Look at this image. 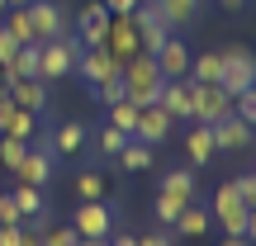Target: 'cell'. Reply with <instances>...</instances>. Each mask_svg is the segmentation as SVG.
<instances>
[{
  "label": "cell",
  "instance_id": "cell-1",
  "mask_svg": "<svg viewBox=\"0 0 256 246\" xmlns=\"http://www.w3.org/2000/svg\"><path fill=\"white\" fill-rule=\"evenodd\" d=\"M76 57H81V38L76 33H57L52 43H38V81H62L76 71Z\"/></svg>",
  "mask_w": 256,
  "mask_h": 246
},
{
  "label": "cell",
  "instance_id": "cell-2",
  "mask_svg": "<svg viewBox=\"0 0 256 246\" xmlns=\"http://www.w3.org/2000/svg\"><path fill=\"white\" fill-rule=\"evenodd\" d=\"M156 90H162V71H156L152 52H138L133 62H124V100L142 109V104H156Z\"/></svg>",
  "mask_w": 256,
  "mask_h": 246
},
{
  "label": "cell",
  "instance_id": "cell-3",
  "mask_svg": "<svg viewBox=\"0 0 256 246\" xmlns=\"http://www.w3.org/2000/svg\"><path fill=\"white\" fill-rule=\"evenodd\" d=\"M218 85L238 100V95H247L256 85V52L252 47H223V76Z\"/></svg>",
  "mask_w": 256,
  "mask_h": 246
},
{
  "label": "cell",
  "instance_id": "cell-4",
  "mask_svg": "<svg viewBox=\"0 0 256 246\" xmlns=\"http://www.w3.org/2000/svg\"><path fill=\"white\" fill-rule=\"evenodd\" d=\"M247 204H242V194H238V185H218L214 190V218H218V228L228 232V237H247Z\"/></svg>",
  "mask_w": 256,
  "mask_h": 246
},
{
  "label": "cell",
  "instance_id": "cell-5",
  "mask_svg": "<svg viewBox=\"0 0 256 246\" xmlns=\"http://www.w3.org/2000/svg\"><path fill=\"white\" fill-rule=\"evenodd\" d=\"M72 228H76V237H86V242H104L114 232V209L104 199H81Z\"/></svg>",
  "mask_w": 256,
  "mask_h": 246
},
{
  "label": "cell",
  "instance_id": "cell-6",
  "mask_svg": "<svg viewBox=\"0 0 256 246\" xmlns=\"http://www.w3.org/2000/svg\"><path fill=\"white\" fill-rule=\"evenodd\" d=\"M133 24H138V43H142V52H156V47H162L166 38L176 33V28L162 19L156 0H138V9H133Z\"/></svg>",
  "mask_w": 256,
  "mask_h": 246
},
{
  "label": "cell",
  "instance_id": "cell-7",
  "mask_svg": "<svg viewBox=\"0 0 256 246\" xmlns=\"http://www.w3.org/2000/svg\"><path fill=\"white\" fill-rule=\"evenodd\" d=\"M104 52L114 57V62H133L138 52H142V43H138V24L133 14H110V33H104Z\"/></svg>",
  "mask_w": 256,
  "mask_h": 246
},
{
  "label": "cell",
  "instance_id": "cell-8",
  "mask_svg": "<svg viewBox=\"0 0 256 246\" xmlns=\"http://www.w3.org/2000/svg\"><path fill=\"white\" fill-rule=\"evenodd\" d=\"M171 128H176V119L162 109V104H142L138 119H133V137H138V142H147V147H156V142L171 137Z\"/></svg>",
  "mask_w": 256,
  "mask_h": 246
},
{
  "label": "cell",
  "instance_id": "cell-9",
  "mask_svg": "<svg viewBox=\"0 0 256 246\" xmlns=\"http://www.w3.org/2000/svg\"><path fill=\"white\" fill-rule=\"evenodd\" d=\"M232 114V95L223 85H200L194 81V123H218Z\"/></svg>",
  "mask_w": 256,
  "mask_h": 246
},
{
  "label": "cell",
  "instance_id": "cell-10",
  "mask_svg": "<svg viewBox=\"0 0 256 246\" xmlns=\"http://www.w3.org/2000/svg\"><path fill=\"white\" fill-rule=\"evenodd\" d=\"M156 104H162L171 119H194V81H190V76H180V81H162Z\"/></svg>",
  "mask_w": 256,
  "mask_h": 246
},
{
  "label": "cell",
  "instance_id": "cell-11",
  "mask_svg": "<svg viewBox=\"0 0 256 246\" xmlns=\"http://www.w3.org/2000/svg\"><path fill=\"white\" fill-rule=\"evenodd\" d=\"M190 57H194V52L171 33V38L152 52V62H156V71H162V81H180V76H190Z\"/></svg>",
  "mask_w": 256,
  "mask_h": 246
},
{
  "label": "cell",
  "instance_id": "cell-12",
  "mask_svg": "<svg viewBox=\"0 0 256 246\" xmlns=\"http://www.w3.org/2000/svg\"><path fill=\"white\" fill-rule=\"evenodd\" d=\"M14 180H24V185H38V190H43L48 180H52V147H34L28 142L24 147V161L14 166Z\"/></svg>",
  "mask_w": 256,
  "mask_h": 246
},
{
  "label": "cell",
  "instance_id": "cell-13",
  "mask_svg": "<svg viewBox=\"0 0 256 246\" xmlns=\"http://www.w3.org/2000/svg\"><path fill=\"white\" fill-rule=\"evenodd\" d=\"M5 95L19 104V109H28V114H43L48 109V81H38V76H10Z\"/></svg>",
  "mask_w": 256,
  "mask_h": 246
},
{
  "label": "cell",
  "instance_id": "cell-14",
  "mask_svg": "<svg viewBox=\"0 0 256 246\" xmlns=\"http://www.w3.org/2000/svg\"><path fill=\"white\" fill-rule=\"evenodd\" d=\"M0 133H5V137H19V142H34V137H38V114L19 109L10 95H0Z\"/></svg>",
  "mask_w": 256,
  "mask_h": 246
},
{
  "label": "cell",
  "instance_id": "cell-15",
  "mask_svg": "<svg viewBox=\"0 0 256 246\" xmlns=\"http://www.w3.org/2000/svg\"><path fill=\"white\" fill-rule=\"evenodd\" d=\"M24 9H28V24H34V43H52L57 33H66L62 5H52V0H34V5H24Z\"/></svg>",
  "mask_w": 256,
  "mask_h": 246
},
{
  "label": "cell",
  "instance_id": "cell-16",
  "mask_svg": "<svg viewBox=\"0 0 256 246\" xmlns=\"http://www.w3.org/2000/svg\"><path fill=\"white\" fill-rule=\"evenodd\" d=\"M209 128H214V147H218V152H247L252 137H256V128L242 123L238 114H228V119H218V123H209Z\"/></svg>",
  "mask_w": 256,
  "mask_h": 246
},
{
  "label": "cell",
  "instance_id": "cell-17",
  "mask_svg": "<svg viewBox=\"0 0 256 246\" xmlns=\"http://www.w3.org/2000/svg\"><path fill=\"white\" fill-rule=\"evenodd\" d=\"M76 71H81L90 85H100V81H110V76H119L124 66L114 62V57L104 52V43H100V47H81V57H76Z\"/></svg>",
  "mask_w": 256,
  "mask_h": 246
},
{
  "label": "cell",
  "instance_id": "cell-18",
  "mask_svg": "<svg viewBox=\"0 0 256 246\" xmlns=\"http://www.w3.org/2000/svg\"><path fill=\"white\" fill-rule=\"evenodd\" d=\"M104 33H110V9L100 5V0H90V5L81 9V24H76V38H81V47H100Z\"/></svg>",
  "mask_w": 256,
  "mask_h": 246
},
{
  "label": "cell",
  "instance_id": "cell-19",
  "mask_svg": "<svg viewBox=\"0 0 256 246\" xmlns=\"http://www.w3.org/2000/svg\"><path fill=\"white\" fill-rule=\"evenodd\" d=\"M204 5H209V0H156V9H162V19H166L171 28L194 24V19L204 14Z\"/></svg>",
  "mask_w": 256,
  "mask_h": 246
},
{
  "label": "cell",
  "instance_id": "cell-20",
  "mask_svg": "<svg viewBox=\"0 0 256 246\" xmlns=\"http://www.w3.org/2000/svg\"><path fill=\"white\" fill-rule=\"evenodd\" d=\"M185 152H190V166H209L214 161V128L209 123H194L190 133H185Z\"/></svg>",
  "mask_w": 256,
  "mask_h": 246
},
{
  "label": "cell",
  "instance_id": "cell-21",
  "mask_svg": "<svg viewBox=\"0 0 256 246\" xmlns=\"http://www.w3.org/2000/svg\"><path fill=\"white\" fill-rule=\"evenodd\" d=\"M171 228H176V237H204V232H209V209H200V204L190 199Z\"/></svg>",
  "mask_w": 256,
  "mask_h": 246
},
{
  "label": "cell",
  "instance_id": "cell-22",
  "mask_svg": "<svg viewBox=\"0 0 256 246\" xmlns=\"http://www.w3.org/2000/svg\"><path fill=\"white\" fill-rule=\"evenodd\" d=\"M48 147H52V156H57V152H62V156L81 152V147H86V123H62L52 137H48Z\"/></svg>",
  "mask_w": 256,
  "mask_h": 246
},
{
  "label": "cell",
  "instance_id": "cell-23",
  "mask_svg": "<svg viewBox=\"0 0 256 246\" xmlns=\"http://www.w3.org/2000/svg\"><path fill=\"white\" fill-rule=\"evenodd\" d=\"M218 76H223V52H200V57H190V81L218 85Z\"/></svg>",
  "mask_w": 256,
  "mask_h": 246
},
{
  "label": "cell",
  "instance_id": "cell-24",
  "mask_svg": "<svg viewBox=\"0 0 256 246\" xmlns=\"http://www.w3.org/2000/svg\"><path fill=\"white\" fill-rule=\"evenodd\" d=\"M162 194L190 204V199H194V171H166V175H162Z\"/></svg>",
  "mask_w": 256,
  "mask_h": 246
},
{
  "label": "cell",
  "instance_id": "cell-25",
  "mask_svg": "<svg viewBox=\"0 0 256 246\" xmlns=\"http://www.w3.org/2000/svg\"><path fill=\"white\" fill-rule=\"evenodd\" d=\"M0 28H5L14 43H34V24H28V9H24V5H10V9H5V24H0Z\"/></svg>",
  "mask_w": 256,
  "mask_h": 246
},
{
  "label": "cell",
  "instance_id": "cell-26",
  "mask_svg": "<svg viewBox=\"0 0 256 246\" xmlns=\"http://www.w3.org/2000/svg\"><path fill=\"white\" fill-rule=\"evenodd\" d=\"M114 161H119L124 171H147V166H152V147H147V142H138V137H128V142H124V152L114 156Z\"/></svg>",
  "mask_w": 256,
  "mask_h": 246
},
{
  "label": "cell",
  "instance_id": "cell-27",
  "mask_svg": "<svg viewBox=\"0 0 256 246\" xmlns=\"http://www.w3.org/2000/svg\"><path fill=\"white\" fill-rule=\"evenodd\" d=\"M14 204H19V213H24V218H34V213H43V209H48L43 190H38V185H24V180L14 185Z\"/></svg>",
  "mask_w": 256,
  "mask_h": 246
},
{
  "label": "cell",
  "instance_id": "cell-28",
  "mask_svg": "<svg viewBox=\"0 0 256 246\" xmlns=\"http://www.w3.org/2000/svg\"><path fill=\"white\" fill-rule=\"evenodd\" d=\"M5 71H10V76H38V43H24Z\"/></svg>",
  "mask_w": 256,
  "mask_h": 246
},
{
  "label": "cell",
  "instance_id": "cell-29",
  "mask_svg": "<svg viewBox=\"0 0 256 246\" xmlns=\"http://www.w3.org/2000/svg\"><path fill=\"white\" fill-rule=\"evenodd\" d=\"M76 194H81V199H104L110 185H104L100 171H81V175H76Z\"/></svg>",
  "mask_w": 256,
  "mask_h": 246
},
{
  "label": "cell",
  "instance_id": "cell-30",
  "mask_svg": "<svg viewBox=\"0 0 256 246\" xmlns=\"http://www.w3.org/2000/svg\"><path fill=\"white\" fill-rule=\"evenodd\" d=\"M90 95L104 104V109H110V104H119V100H124V71L110 76V81H100V85H90Z\"/></svg>",
  "mask_w": 256,
  "mask_h": 246
},
{
  "label": "cell",
  "instance_id": "cell-31",
  "mask_svg": "<svg viewBox=\"0 0 256 246\" xmlns=\"http://www.w3.org/2000/svg\"><path fill=\"white\" fill-rule=\"evenodd\" d=\"M133 119H138V104H133V100L110 104V128H124V133L133 137Z\"/></svg>",
  "mask_w": 256,
  "mask_h": 246
},
{
  "label": "cell",
  "instance_id": "cell-32",
  "mask_svg": "<svg viewBox=\"0 0 256 246\" xmlns=\"http://www.w3.org/2000/svg\"><path fill=\"white\" fill-rule=\"evenodd\" d=\"M24 147H28V142H19V137H5V133H0V166H5V171H14V166L24 161Z\"/></svg>",
  "mask_w": 256,
  "mask_h": 246
},
{
  "label": "cell",
  "instance_id": "cell-33",
  "mask_svg": "<svg viewBox=\"0 0 256 246\" xmlns=\"http://www.w3.org/2000/svg\"><path fill=\"white\" fill-rule=\"evenodd\" d=\"M180 209H185L180 199H171V194H156V209H152V213H156V223H162V228H171V223L180 218Z\"/></svg>",
  "mask_w": 256,
  "mask_h": 246
},
{
  "label": "cell",
  "instance_id": "cell-34",
  "mask_svg": "<svg viewBox=\"0 0 256 246\" xmlns=\"http://www.w3.org/2000/svg\"><path fill=\"white\" fill-rule=\"evenodd\" d=\"M38 246H81V237H76V228H48Z\"/></svg>",
  "mask_w": 256,
  "mask_h": 246
},
{
  "label": "cell",
  "instance_id": "cell-35",
  "mask_svg": "<svg viewBox=\"0 0 256 246\" xmlns=\"http://www.w3.org/2000/svg\"><path fill=\"white\" fill-rule=\"evenodd\" d=\"M124 142H128L124 128H104V133H100V152H104V156H119V152H124Z\"/></svg>",
  "mask_w": 256,
  "mask_h": 246
},
{
  "label": "cell",
  "instance_id": "cell-36",
  "mask_svg": "<svg viewBox=\"0 0 256 246\" xmlns=\"http://www.w3.org/2000/svg\"><path fill=\"white\" fill-rule=\"evenodd\" d=\"M24 223V213H19L14 194H0V228H19Z\"/></svg>",
  "mask_w": 256,
  "mask_h": 246
},
{
  "label": "cell",
  "instance_id": "cell-37",
  "mask_svg": "<svg viewBox=\"0 0 256 246\" xmlns=\"http://www.w3.org/2000/svg\"><path fill=\"white\" fill-rule=\"evenodd\" d=\"M232 114H238L242 123H252V128H256V90L238 95V100H232Z\"/></svg>",
  "mask_w": 256,
  "mask_h": 246
},
{
  "label": "cell",
  "instance_id": "cell-38",
  "mask_svg": "<svg viewBox=\"0 0 256 246\" xmlns=\"http://www.w3.org/2000/svg\"><path fill=\"white\" fill-rule=\"evenodd\" d=\"M238 194H242V204H247V209H256V171H247V175H238Z\"/></svg>",
  "mask_w": 256,
  "mask_h": 246
},
{
  "label": "cell",
  "instance_id": "cell-39",
  "mask_svg": "<svg viewBox=\"0 0 256 246\" xmlns=\"http://www.w3.org/2000/svg\"><path fill=\"white\" fill-rule=\"evenodd\" d=\"M19 47H24V43H14V38L0 28V66H10V62H14V52H19Z\"/></svg>",
  "mask_w": 256,
  "mask_h": 246
},
{
  "label": "cell",
  "instance_id": "cell-40",
  "mask_svg": "<svg viewBox=\"0 0 256 246\" xmlns=\"http://www.w3.org/2000/svg\"><path fill=\"white\" fill-rule=\"evenodd\" d=\"M138 246H176V232H147L138 237Z\"/></svg>",
  "mask_w": 256,
  "mask_h": 246
},
{
  "label": "cell",
  "instance_id": "cell-41",
  "mask_svg": "<svg viewBox=\"0 0 256 246\" xmlns=\"http://www.w3.org/2000/svg\"><path fill=\"white\" fill-rule=\"evenodd\" d=\"M0 246H24V223L19 228H0Z\"/></svg>",
  "mask_w": 256,
  "mask_h": 246
},
{
  "label": "cell",
  "instance_id": "cell-42",
  "mask_svg": "<svg viewBox=\"0 0 256 246\" xmlns=\"http://www.w3.org/2000/svg\"><path fill=\"white\" fill-rule=\"evenodd\" d=\"M104 9H110V14H133L138 9V0H100Z\"/></svg>",
  "mask_w": 256,
  "mask_h": 246
},
{
  "label": "cell",
  "instance_id": "cell-43",
  "mask_svg": "<svg viewBox=\"0 0 256 246\" xmlns=\"http://www.w3.org/2000/svg\"><path fill=\"white\" fill-rule=\"evenodd\" d=\"M104 242H110V246H138V237H128V232H110Z\"/></svg>",
  "mask_w": 256,
  "mask_h": 246
},
{
  "label": "cell",
  "instance_id": "cell-44",
  "mask_svg": "<svg viewBox=\"0 0 256 246\" xmlns=\"http://www.w3.org/2000/svg\"><path fill=\"white\" fill-rule=\"evenodd\" d=\"M223 9H228V14H242V9H247V0H218Z\"/></svg>",
  "mask_w": 256,
  "mask_h": 246
},
{
  "label": "cell",
  "instance_id": "cell-45",
  "mask_svg": "<svg viewBox=\"0 0 256 246\" xmlns=\"http://www.w3.org/2000/svg\"><path fill=\"white\" fill-rule=\"evenodd\" d=\"M247 237H252V242H256V209H252V213H247Z\"/></svg>",
  "mask_w": 256,
  "mask_h": 246
},
{
  "label": "cell",
  "instance_id": "cell-46",
  "mask_svg": "<svg viewBox=\"0 0 256 246\" xmlns=\"http://www.w3.org/2000/svg\"><path fill=\"white\" fill-rule=\"evenodd\" d=\"M218 246H252V242H247V237H223Z\"/></svg>",
  "mask_w": 256,
  "mask_h": 246
},
{
  "label": "cell",
  "instance_id": "cell-47",
  "mask_svg": "<svg viewBox=\"0 0 256 246\" xmlns=\"http://www.w3.org/2000/svg\"><path fill=\"white\" fill-rule=\"evenodd\" d=\"M5 81H10V71H5V66H0V95H5Z\"/></svg>",
  "mask_w": 256,
  "mask_h": 246
},
{
  "label": "cell",
  "instance_id": "cell-48",
  "mask_svg": "<svg viewBox=\"0 0 256 246\" xmlns=\"http://www.w3.org/2000/svg\"><path fill=\"white\" fill-rule=\"evenodd\" d=\"M81 246H104V242H86V237H81Z\"/></svg>",
  "mask_w": 256,
  "mask_h": 246
},
{
  "label": "cell",
  "instance_id": "cell-49",
  "mask_svg": "<svg viewBox=\"0 0 256 246\" xmlns=\"http://www.w3.org/2000/svg\"><path fill=\"white\" fill-rule=\"evenodd\" d=\"M10 5H34V0H10Z\"/></svg>",
  "mask_w": 256,
  "mask_h": 246
},
{
  "label": "cell",
  "instance_id": "cell-50",
  "mask_svg": "<svg viewBox=\"0 0 256 246\" xmlns=\"http://www.w3.org/2000/svg\"><path fill=\"white\" fill-rule=\"evenodd\" d=\"M5 9H10V0H0V14H5Z\"/></svg>",
  "mask_w": 256,
  "mask_h": 246
},
{
  "label": "cell",
  "instance_id": "cell-51",
  "mask_svg": "<svg viewBox=\"0 0 256 246\" xmlns=\"http://www.w3.org/2000/svg\"><path fill=\"white\" fill-rule=\"evenodd\" d=\"M252 90H256V85H252Z\"/></svg>",
  "mask_w": 256,
  "mask_h": 246
}]
</instances>
